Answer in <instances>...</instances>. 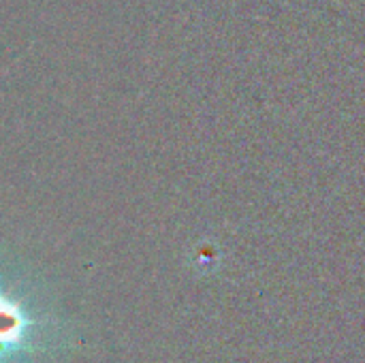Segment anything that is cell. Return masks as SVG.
Returning <instances> with one entry per match:
<instances>
[{
  "label": "cell",
  "instance_id": "obj_1",
  "mask_svg": "<svg viewBox=\"0 0 365 363\" xmlns=\"http://www.w3.org/2000/svg\"><path fill=\"white\" fill-rule=\"evenodd\" d=\"M21 329V319L17 315V310L4 302H0V340H13Z\"/></svg>",
  "mask_w": 365,
  "mask_h": 363
},
{
  "label": "cell",
  "instance_id": "obj_2",
  "mask_svg": "<svg viewBox=\"0 0 365 363\" xmlns=\"http://www.w3.org/2000/svg\"><path fill=\"white\" fill-rule=\"evenodd\" d=\"M4 344H6V342H2V340H0V351L4 349Z\"/></svg>",
  "mask_w": 365,
  "mask_h": 363
}]
</instances>
